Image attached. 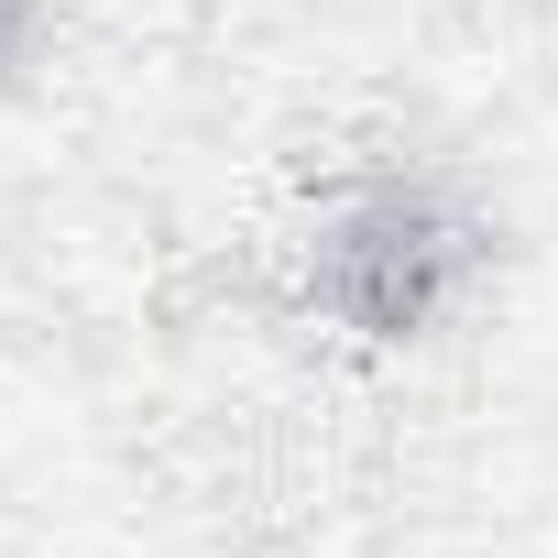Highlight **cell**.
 I'll return each mask as SVG.
<instances>
[{
  "label": "cell",
  "mask_w": 558,
  "mask_h": 558,
  "mask_svg": "<svg viewBox=\"0 0 558 558\" xmlns=\"http://www.w3.org/2000/svg\"><path fill=\"white\" fill-rule=\"evenodd\" d=\"M449 274H460V230H449L438 208H416V197H384L373 219L340 230L329 296H340L351 318H373V329H416V318L438 307Z\"/></svg>",
  "instance_id": "obj_1"
}]
</instances>
